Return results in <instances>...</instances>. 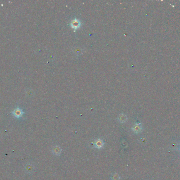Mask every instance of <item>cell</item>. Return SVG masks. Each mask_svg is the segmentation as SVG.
Masks as SVG:
<instances>
[{"instance_id":"6da1fadb","label":"cell","mask_w":180,"mask_h":180,"mask_svg":"<svg viewBox=\"0 0 180 180\" xmlns=\"http://www.w3.org/2000/svg\"><path fill=\"white\" fill-rule=\"evenodd\" d=\"M105 145L104 142L101 138H97L94 141V146L96 148L101 149L103 148Z\"/></svg>"},{"instance_id":"7a4b0ae2","label":"cell","mask_w":180,"mask_h":180,"mask_svg":"<svg viewBox=\"0 0 180 180\" xmlns=\"http://www.w3.org/2000/svg\"><path fill=\"white\" fill-rule=\"evenodd\" d=\"M142 126L141 124H136L134 125L132 128V131L135 134H139L142 131Z\"/></svg>"},{"instance_id":"3957f363","label":"cell","mask_w":180,"mask_h":180,"mask_svg":"<svg viewBox=\"0 0 180 180\" xmlns=\"http://www.w3.org/2000/svg\"><path fill=\"white\" fill-rule=\"evenodd\" d=\"M52 152H53V153L54 155H55L60 156L61 154L62 149L59 146H56L53 147V149H52Z\"/></svg>"},{"instance_id":"277c9868","label":"cell","mask_w":180,"mask_h":180,"mask_svg":"<svg viewBox=\"0 0 180 180\" xmlns=\"http://www.w3.org/2000/svg\"><path fill=\"white\" fill-rule=\"evenodd\" d=\"M12 113L16 117L19 118V117L22 116V115L23 114V112L22 111V110L20 109V108H17L16 109H15L14 111L12 112Z\"/></svg>"},{"instance_id":"5b68a950","label":"cell","mask_w":180,"mask_h":180,"mask_svg":"<svg viewBox=\"0 0 180 180\" xmlns=\"http://www.w3.org/2000/svg\"><path fill=\"white\" fill-rule=\"evenodd\" d=\"M80 26V22L77 20L73 21L71 23V26H72L73 28H74V29L78 28V27Z\"/></svg>"},{"instance_id":"8992f818","label":"cell","mask_w":180,"mask_h":180,"mask_svg":"<svg viewBox=\"0 0 180 180\" xmlns=\"http://www.w3.org/2000/svg\"><path fill=\"white\" fill-rule=\"evenodd\" d=\"M120 179V177L117 174L114 173L112 175V177H111L112 180H119Z\"/></svg>"},{"instance_id":"52a82bcc","label":"cell","mask_w":180,"mask_h":180,"mask_svg":"<svg viewBox=\"0 0 180 180\" xmlns=\"http://www.w3.org/2000/svg\"><path fill=\"white\" fill-rule=\"evenodd\" d=\"M126 117L124 115H122L120 117V119H119V121L121 122H124L126 121Z\"/></svg>"}]
</instances>
